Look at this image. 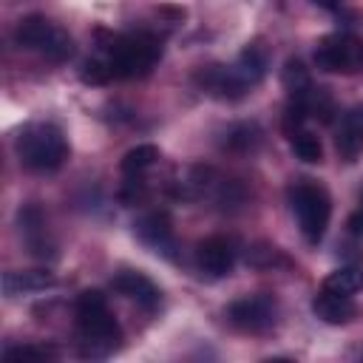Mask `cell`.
<instances>
[{
	"mask_svg": "<svg viewBox=\"0 0 363 363\" xmlns=\"http://www.w3.org/2000/svg\"><path fill=\"white\" fill-rule=\"evenodd\" d=\"M77 335H79V354L82 357H108L119 349L122 332L116 318L108 309V301L99 289L79 292L77 303Z\"/></svg>",
	"mask_w": 363,
	"mask_h": 363,
	"instance_id": "1",
	"label": "cell"
},
{
	"mask_svg": "<svg viewBox=\"0 0 363 363\" xmlns=\"http://www.w3.org/2000/svg\"><path fill=\"white\" fill-rule=\"evenodd\" d=\"M102 57L108 60L113 79H133L150 74L156 60L162 57L159 37L139 31V34H108V40L99 45Z\"/></svg>",
	"mask_w": 363,
	"mask_h": 363,
	"instance_id": "2",
	"label": "cell"
},
{
	"mask_svg": "<svg viewBox=\"0 0 363 363\" xmlns=\"http://www.w3.org/2000/svg\"><path fill=\"white\" fill-rule=\"evenodd\" d=\"M14 147H17L20 162L37 173L57 170L68 159V142H65L62 130L57 125H48V122L23 128Z\"/></svg>",
	"mask_w": 363,
	"mask_h": 363,
	"instance_id": "3",
	"label": "cell"
},
{
	"mask_svg": "<svg viewBox=\"0 0 363 363\" xmlns=\"http://www.w3.org/2000/svg\"><path fill=\"white\" fill-rule=\"evenodd\" d=\"M289 207L298 218V227H301L303 238L309 244H318L326 235L329 216H332L329 193L320 184H315L309 179H301L289 187Z\"/></svg>",
	"mask_w": 363,
	"mask_h": 363,
	"instance_id": "4",
	"label": "cell"
},
{
	"mask_svg": "<svg viewBox=\"0 0 363 363\" xmlns=\"http://www.w3.org/2000/svg\"><path fill=\"white\" fill-rule=\"evenodd\" d=\"M14 40H17V45H23L28 51H40L51 62H65L74 54V40L43 14L23 17L14 28Z\"/></svg>",
	"mask_w": 363,
	"mask_h": 363,
	"instance_id": "5",
	"label": "cell"
},
{
	"mask_svg": "<svg viewBox=\"0 0 363 363\" xmlns=\"http://www.w3.org/2000/svg\"><path fill=\"white\" fill-rule=\"evenodd\" d=\"M315 65L329 74H357L363 68V40L354 34H329L315 48Z\"/></svg>",
	"mask_w": 363,
	"mask_h": 363,
	"instance_id": "6",
	"label": "cell"
},
{
	"mask_svg": "<svg viewBox=\"0 0 363 363\" xmlns=\"http://www.w3.org/2000/svg\"><path fill=\"white\" fill-rule=\"evenodd\" d=\"M278 303L272 295H247L227 306V320L241 332H267L275 323Z\"/></svg>",
	"mask_w": 363,
	"mask_h": 363,
	"instance_id": "7",
	"label": "cell"
},
{
	"mask_svg": "<svg viewBox=\"0 0 363 363\" xmlns=\"http://www.w3.org/2000/svg\"><path fill=\"white\" fill-rule=\"evenodd\" d=\"M196 85L213 94L216 99H241L250 91V85L235 71V65H216V62L196 71Z\"/></svg>",
	"mask_w": 363,
	"mask_h": 363,
	"instance_id": "8",
	"label": "cell"
},
{
	"mask_svg": "<svg viewBox=\"0 0 363 363\" xmlns=\"http://www.w3.org/2000/svg\"><path fill=\"white\" fill-rule=\"evenodd\" d=\"M235 255H238V250H235L233 238H224V235H210L196 247V264L210 278L230 275Z\"/></svg>",
	"mask_w": 363,
	"mask_h": 363,
	"instance_id": "9",
	"label": "cell"
},
{
	"mask_svg": "<svg viewBox=\"0 0 363 363\" xmlns=\"http://www.w3.org/2000/svg\"><path fill=\"white\" fill-rule=\"evenodd\" d=\"M111 286H113L119 295L136 301V303H139L142 309H147V312H153V309L159 306V301H162L159 286H156L145 272H139V269H122V272H116L113 281H111Z\"/></svg>",
	"mask_w": 363,
	"mask_h": 363,
	"instance_id": "10",
	"label": "cell"
},
{
	"mask_svg": "<svg viewBox=\"0 0 363 363\" xmlns=\"http://www.w3.org/2000/svg\"><path fill=\"white\" fill-rule=\"evenodd\" d=\"M335 147L337 156L343 162H357V156L363 153V105H354L352 111L343 113L337 136H335Z\"/></svg>",
	"mask_w": 363,
	"mask_h": 363,
	"instance_id": "11",
	"label": "cell"
},
{
	"mask_svg": "<svg viewBox=\"0 0 363 363\" xmlns=\"http://www.w3.org/2000/svg\"><path fill=\"white\" fill-rule=\"evenodd\" d=\"M133 233L153 252H164L167 255L173 250V227H170L167 213H147V216H142L133 224Z\"/></svg>",
	"mask_w": 363,
	"mask_h": 363,
	"instance_id": "12",
	"label": "cell"
},
{
	"mask_svg": "<svg viewBox=\"0 0 363 363\" xmlns=\"http://www.w3.org/2000/svg\"><path fill=\"white\" fill-rule=\"evenodd\" d=\"M312 312H315L323 323L340 326V323H349L357 309H354V303L349 301V295H337V292L320 289V292L312 298Z\"/></svg>",
	"mask_w": 363,
	"mask_h": 363,
	"instance_id": "13",
	"label": "cell"
},
{
	"mask_svg": "<svg viewBox=\"0 0 363 363\" xmlns=\"http://www.w3.org/2000/svg\"><path fill=\"white\" fill-rule=\"evenodd\" d=\"M267 68H269V48L261 40L247 43L244 51L235 60V71L244 77V82L252 88L255 82H261L267 77Z\"/></svg>",
	"mask_w": 363,
	"mask_h": 363,
	"instance_id": "14",
	"label": "cell"
},
{
	"mask_svg": "<svg viewBox=\"0 0 363 363\" xmlns=\"http://www.w3.org/2000/svg\"><path fill=\"white\" fill-rule=\"evenodd\" d=\"M17 218H20V233H23V238H26L28 250H31L34 255H40V258L54 255V244L48 241L45 221H43L40 210H37V207H26V210H20Z\"/></svg>",
	"mask_w": 363,
	"mask_h": 363,
	"instance_id": "15",
	"label": "cell"
},
{
	"mask_svg": "<svg viewBox=\"0 0 363 363\" xmlns=\"http://www.w3.org/2000/svg\"><path fill=\"white\" fill-rule=\"evenodd\" d=\"M57 278L48 269H26V272H6L3 278V289L6 295H20V292H40L54 286Z\"/></svg>",
	"mask_w": 363,
	"mask_h": 363,
	"instance_id": "16",
	"label": "cell"
},
{
	"mask_svg": "<svg viewBox=\"0 0 363 363\" xmlns=\"http://www.w3.org/2000/svg\"><path fill=\"white\" fill-rule=\"evenodd\" d=\"M261 145V130L255 122H238L224 133V147L233 153H252Z\"/></svg>",
	"mask_w": 363,
	"mask_h": 363,
	"instance_id": "17",
	"label": "cell"
},
{
	"mask_svg": "<svg viewBox=\"0 0 363 363\" xmlns=\"http://www.w3.org/2000/svg\"><path fill=\"white\" fill-rule=\"evenodd\" d=\"M156 162H159V147H156V145H136V147H130V150L122 156L119 167H122L125 176H142V173L150 170Z\"/></svg>",
	"mask_w": 363,
	"mask_h": 363,
	"instance_id": "18",
	"label": "cell"
},
{
	"mask_svg": "<svg viewBox=\"0 0 363 363\" xmlns=\"http://www.w3.org/2000/svg\"><path fill=\"white\" fill-rule=\"evenodd\" d=\"M323 289L337 292V295H354L357 289H363V272L357 267H340L326 275Z\"/></svg>",
	"mask_w": 363,
	"mask_h": 363,
	"instance_id": "19",
	"label": "cell"
},
{
	"mask_svg": "<svg viewBox=\"0 0 363 363\" xmlns=\"http://www.w3.org/2000/svg\"><path fill=\"white\" fill-rule=\"evenodd\" d=\"M289 142H292V153H295L301 162H306V164H318V162L323 159V147H320V139H318L315 133H309V130H298Z\"/></svg>",
	"mask_w": 363,
	"mask_h": 363,
	"instance_id": "20",
	"label": "cell"
},
{
	"mask_svg": "<svg viewBox=\"0 0 363 363\" xmlns=\"http://www.w3.org/2000/svg\"><path fill=\"white\" fill-rule=\"evenodd\" d=\"M281 82H284V88L289 91V96L303 94V91L312 85L309 71L303 68L301 60H286V65H284V71H281Z\"/></svg>",
	"mask_w": 363,
	"mask_h": 363,
	"instance_id": "21",
	"label": "cell"
},
{
	"mask_svg": "<svg viewBox=\"0 0 363 363\" xmlns=\"http://www.w3.org/2000/svg\"><path fill=\"white\" fill-rule=\"evenodd\" d=\"M247 264L255 267V269H269V267H275V264H284V255H281V250L272 247V244H252V247L247 250Z\"/></svg>",
	"mask_w": 363,
	"mask_h": 363,
	"instance_id": "22",
	"label": "cell"
},
{
	"mask_svg": "<svg viewBox=\"0 0 363 363\" xmlns=\"http://www.w3.org/2000/svg\"><path fill=\"white\" fill-rule=\"evenodd\" d=\"M79 79H82L85 85H105V82H111V79H113V71H111L108 60L99 54V57H94V60H88V62L82 65Z\"/></svg>",
	"mask_w": 363,
	"mask_h": 363,
	"instance_id": "23",
	"label": "cell"
},
{
	"mask_svg": "<svg viewBox=\"0 0 363 363\" xmlns=\"http://www.w3.org/2000/svg\"><path fill=\"white\" fill-rule=\"evenodd\" d=\"M6 360H45L51 357L48 349H40V346H11L3 352Z\"/></svg>",
	"mask_w": 363,
	"mask_h": 363,
	"instance_id": "24",
	"label": "cell"
},
{
	"mask_svg": "<svg viewBox=\"0 0 363 363\" xmlns=\"http://www.w3.org/2000/svg\"><path fill=\"white\" fill-rule=\"evenodd\" d=\"M315 6H320V9H329V11H335V9H340V3L343 0H312Z\"/></svg>",
	"mask_w": 363,
	"mask_h": 363,
	"instance_id": "25",
	"label": "cell"
},
{
	"mask_svg": "<svg viewBox=\"0 0 363 363\" xmlns=\"http://www.w3.org/2000/svg\"><path fill=\"white\" fill-rule=\"evenodd\" d=\"M360 213H363V210H360Z\"/></svg>",
	"mask_w": 363,
	"mask_h": 363,
	"instance_id": "26",
	"label": "cell"
}]
</instances>
